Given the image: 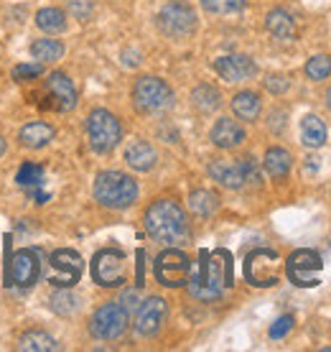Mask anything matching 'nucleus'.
<instances>
[{"mask_svg":"<svg viewBox=\"0 0 331 352\" xmlns=\"http://www.w3.org/2000/svg\"><path fill=\"white\" fill-rule=\"evenodd\" d=\"M232 286V263L227 250H204L201 253L199 273L189 278V291L194 299L199 301H217L222 291Z\"/></svg>","mask_w":331,"mask_h":352,"instance_id":"obj_1","label":"nucleus"},{"mask_svg":"<svg viewBox=\"0 0 331 352\" xmlns=\"http://www.w3.org/2000/svg\"><path fill=\"white\" fill-rule=\"evenodd\" d=\"M146 230L150 238L166 245H181L192 235L183 210L171 199H158L146 210Z\"/></svg>","mask_w":331,"mask_h":352,"instance_id":"obj_2","label":"nucleus"},{"mask_svg":"<svg viewBox=\"0 0 331 352\" xmlns=\"http://www.w3.org/2000/svg\"><path fill=\"white\" fill-rule=\"evenodd\" d=\"M95 199L110 210H128L138 199V184L122 171H102L95 179Z\"/></svg>","mask_w":331,"mask_h":352,"instance_id":"obj_3","label":"nucleus"},{"mask_svg":"<svg viewBox=\"0 0 331 352\" xmlns=\"http://www.w3.org/2000/svg\"><path fill=\"white\" fill-rule=\"evenodd\" d=\"M133 100L140 113H166L174 107V89L158 77H140L133 87Z\"/></svg>","mask_w":331,"mask_h":352,"instance_id":"obj_4","label":"nucleus"},{"mask_svg":"<svg viewBox=\"0 0 331 352\" xmlns=\"http://www.w3.org/2000/svg\"><path fill=\"white\" fill-rule=\"evenodd\" d=\"M87 138L97 153H110L122 138L120 120L110 110H92L87 118Z\"/></svg>","mask_w":331,"mask_h":352,"instance_id":"obj_5","label":"nucleus"},{"mask_svg":"<svg viewBox=\"0 0 331 352\" xmlns=\"http://www.w3.org/2000/svg\"><path fill=\"white\" fill-rule=\"evenodd\" d=\"M280 268H283L280 256L268 248H258L244 258V278H247V283L260 286V289L275 286L280 281Z\"/></svg>","mask_w":331,"mask_h":352,"instance_id":"obj_6","label":"nucleus"},{"mask_svg":"<svg viewBox=\"0 0 331 352\" xmlns=\"http://www.w3.org/2000/svg\"><path fill=\"white\" fill-rule=\"evenodd\" d=\"M209 174L214 182H219L227 189H242L247 184L260 182V171L253 159H235V161H214L209 166Z\"/></svg>","mask_w":331,"mask_h":352,"instance_id":"obj_7","label":"nucleus"},{"mask_svg":"<svg viewBox=\"0 0 331 352\" xmlns=\"http://www.w3.org/2000/svg\"><path fill=\"white\" fill-rule=\"evenodd\" d=\"M323 268L321 256L311 248H301L296 253H290L286 261V276L290 283H296L301 289H314L319 286V271Z\"/></svg>","mask_w":331,"mask_h":352,"instance_id":"obj_8","label":"nucleus"},{"mask_svg":"<svg viewBox=\"0 0 331 352\" xmlns=\"http://www.w3.org/2000/svg\"><path fill=\"white\" fill-rule=\"evenodd\" d=\"M153 271H156L158 283H163L168 289H179V286H186L189 278H192V261L181 250L168 248V250H163L156 258V268Z\"/></svg>","mask_w":331,"mask_h":352,"instance_id":"obj_9","label":"nucleus"},{"mask_svg":"<svg viewBox=\"0 0 331 352\" xmlns=\"http://www.w3.org/2000/svg\"><path fill=\"white\" fill-rule=\"evenodd\" d=\"M158 28L171 38H186L196 31V13L189 3L174 0L158 13Z\"/></svg>","mask_w":331,"mask_h":352,"instance_id":"obj_10","label":"nucleus"},{"mask_svg":"<svg viewBox=\"0 0 331 352\" xmlns=\"http://www.w3.org/2000/svg\"><path fill=\"white\" fill-rule=\"evenodd\" d=\"M125 329H128V311L122 309L120 301L102 304L89 322V332L97 340H117L125 335Z\"/></svg>","mask_w":331,"mask_h":352,"instance_id":"obj_11","label":"nucleus"},{"mask_svg":"<svg viewBox=\"0 0 331 352\" xmlns=\"http://www.w3.org/2000/svg\"><path fill=\"white\" fill-rule=\"evenodd\" d=\"M82 256L71 248H59L49 261V283L56 289H71L82 276Z\"/></svg>","mask_w":331,"mask_h":352,"instance_id":"obj_12","label":"nucleus"},{"mask_svg":"<svg viewBox=\"0 0 331 352\" xmlns=\"http://www.w3.org/2000/svg\"><path fill=\"white\" fill-rule=\"evenodd\" d=\"M38 276H41V258H38V253L31 250V248L16 250L8 263V271H5L8 286L13 283L18 289H34Z\"/></svg>","mask_w":331,"mask_h":352,"instance_id":"obj_13","label":"nucleus"},{"mask_svg":"<svg viewBox=\"0 0 331 352\" xmlns=\"http://www.w3.org/2000/svg\"><path fill=\"white\" fill-rule=\"evenodd\" d=\"M92 278L105 289L122 286L125 283V256H122V250H115V248L100 250L92 258Z\"/></svg>","mask_w":331,"mask_h":352,"instance_id":"obj_14","label":"nucleus"},{"mask_svg":"<svg viewBox=\"0 0 331 352\" xmlns=\"http://www.w3.org/2000/svg\"><path fill=\"white\" fill-rule=\"evenodd\" d=\"M166 317H168V304L161 296H148V299L138 304V317H135V329L138 335L150 337L156 335L158 329L166 324Z\"/></svg>","mask_w":331,"mask_h":352,"instance_id":"obj_15","label":"nucleus"},{"mask_svg":"<svg viewBox=\"0 0 331 352\" xmlns=\"http://www.w3.org/2000/svg\"><path fill=\"white\" fill-rule=\"evenodd\" d=\"M46 97L52 100L49 107L59 110V113H69L77 105V89L74 82L64 74V72H52L49 80H46Z\"/></svg>","mask_w":331,"mask_h":352,"instance_id":"obj_16","label":"nucleus"},{"mask_svg":"<svg viewBox=\"0 0 331 352\" xmlns=\"http://www.w3.org/2000/svg\"><path fill=\"white\" fill-rule=\"evenodd\" d=\"M214 69L225 82H244V80H253L258 74V67L250 56L244 54H229V56H219L214 62Z\"/></svg>","mask_w":331,"mask_h":352,"instance_id":"obj_17","label":"nucleus"},{"mask_svg":"<svg viewBox=\"0 0 331 352\" xmlns=\"http://www.w3.org/2000/svg\"><path fill=\"white\" fill-rule=\"evenodd\" d=\"M242 141H244L242 125L235 123L232 118H222L212 128V143L219 146V148H237Z\"/></svg>","mask_w":331,"mask_h":352,"instance_id":"obj_18","label":"nucleus"},{"mask_svg":"<svg viewBox=\"0 0 331 352\" xmlns=\"http://www.w3.org/2000/svg\"><path fill=\"white\" fill-rule=\"evenodd\" d=\"M125 161H128V166L135 168V171H150V168L156 166L158 156L150 143L135 141L125 148Z\"/></svg>","mask_w":331,"mask_h":352,"instance_id":"obj_19","label":"nucleus"},{"mask_svg":"<svg viewBox=\"0 0 331 352\" xmlns=\"http://www.w3.org/2000/svg\"><path fill=\"white\" fill-rule=\"evenodd\" d=\"M18 141L23 143L26 148H44L54 141V128L49 123H28L21 128Z\"/></svg>","mask_w":331,"mask_h":352,"instance_id":"obj_20","label":"nucleus"},{"mask_svg":"<svg viewBox=\"0 0 331 352\" xmlns=\"http://www.w3.org/2000/svg\"><path fill=\"white\" fill-rule=\"evenodd\" d=\"M326 138H329V131H326L321 118L306 115L304 120H301V141H304V146H308V148H321L323 143H326Z\"/></svg>","mask_w":331,"mask_h":352,"instance_id":"obj_21","label":"nucleus"},{"mask_svg":"<svg viewBox=\"0 0 331 352\" xmlns=\"http://www.w3.org/2000/svg\"><path fill=\"white\" fill-rule=\"evenodd\" d=\"M260 110H262V102L258 92L244 89V92H237V95L232 97V113H235L240 120H258Z\"/></svg>","mask_w":331,"mask_h":352,"instance_id":"obj_22","label":"nucleus"},{"mask_svg":"<svg viewBox=\"0 0 331 352\" xmlns=\"http://www.w3.org/2000/svg\"><path fill=\"white\" fill-rule=\"evenodd\" d=\"M265 26L275 38H293L296 36V23H293L290 13L283 8H273L265 18Z\"/></svg>","mask_w":331,"mask_h":352,"instance_id":"obj_23","label":"nucleus"},{"mask_svg":"<svg viewBox=\"0 0 331 352\" xmlns=\"http://www.w3.org/2000/svg\"><path fill=\"white\" fill-rule=\"evenodd\" d=\"M262 164H265V171H268L273 179H283V176L290 171V166H293V159H290V153H288L286 148L275 146V148H268Z\"/></svg>","mask_w":331,"mask_h":352,"instance_id":"obj_24","label":"nucleus"},{"mask_svg":"<svg viewBox=\"0 0 331 352\" xmlns=\"http://www.w3.org/2000/svg\"><path fill=\"white\" fill-rule=\"evenodd\" d=\"M219 207V197L209 189H196V192L189 194V210L196 214V217H209L214 214Z\"/></svg>","mask_w":331,"mask_h":352,"instance_id":"obj_25","label":"nucleus"},{"mask_svg":"<svg viewBox=\"0 0 331 352\" xmlns=\"http://www.w3.org/2000/svg\"><path fill=\"white\" fill-rule=\"evenodd\" d=\"M18 350L21 352H52V350H59V344L54 340L52 335H46L41 329H31L26 335L21 337V344H18Z\"/></svg>","mask_w":331,"mask_h":352,"instance_id":"obj_26","label":"nucleus"},{"mask_svg":"<svg viewBox=\"0 0 331 352\" xmlns=\"http://www.w3.org/2000/svg\"><path fill=\"white\" fill-rule=\"evenodd\" d=\"M36 26L46 34H61L67 28V16L59 8H41L36 13Z\"/></svg>","mask_w":331,"mask_h":352,"instance_id":"obj_27","label":"nucleus"},{"mask_svg":"<svg viewBox=\"0 0 331 352\" xmlns=\"http://www.w3.org/2000/svg\"><path fill=\"white\" fill-rule=\"evenodd\" d=\"M192 102L199 107L201 113H212V110H217L222 105V95H219V89H214L212 85H199V87L192 92Z\"/></svg>","mask_w":331,"mask_h":352,"instance_id":"obj_28","label":"nucleus"},{"mask_svg":"<svg viewBox=\"0 0 331 352\" xmlns=\"http://www.w3.org/2000/svg\"><path fill=\"white\" fill-rule=\"evenodd\" d=\"M31 54L38 62H56L64 56V46L56 41V38H38L31 44Z\"/></svg>","mask_w":331,"mask_h":352,"instance_id":"obj_29","label":"nucleus"},{"mask_svg":"<svg viewBox=\"0 0 331 352\" xmlns=\"http://www.w3.org/2000/svg\"><path fill=\"white\" fill-rule=\"evenodd\" d=\"M16 182L21 186H26V189L41 186L44 184V166H38V164H23L21 171L16 174Z\"/></svg>","mask_w":331,"mask_h":352,"instance_id":"obj_30","label":"nucleus"},{"mask_svg":"<svg viewBox=\"0 0 331 352\" xmlns=\"http://www.w3.org/2000/svg\"><path fill=\"white\" fill-rule=\"evenodd\" d=\"M306 74H308L311 80H316V82L326 80V77L331 74V59L326 56V54L311 56V59H308V64H306Z\"/></svg>","mask_w":331,"mask_h":352,"instance_id":"obj_31","label":"nucleus"},{"mask_svg":"<svg viewBox=\"0 0 331 352\" xmlns=\"http://www.w3.org/2000/svg\"><path fill=\"white\" fill-rule=\"evenodd\" d=\"M201 6L209 10V13L229 16V13H240L244 8V0H201Z\"/></svg>","mask_w":331,"mask_h":352,"instance_id":"obj_32","label":"nucleus"},{"mask_svg":"<svg viewBox=\"0 0 331 352\" xmlns=\"http://www.w3.org/2000/svg\"><path fill=\"white\" fill-rule=\"evenodd\" d=\"M52 309L61 317H69L77 311V299H74V294L69 291H59V294H54L52 296Z\"/></svg>","mask_w":331,"mask_h":352,"instance_id":"obj_33","label":"nucleus"},{"mask_svg":"<svg viewBox=\"0 0 331 352\" xmlns=\"http://www.w3.org/2000/svg\"><path fill=\"white\" fill-rule=\"evenodd\" d=\"M44 72V62H36V64H18L16 69H13V77L18 82H26V80H34Z\"/></svg>","mask_w":331,"mask_h":352,"instance_id":"obj_34","label":"nucleus"},{"mask_svg":"<svg viewBox=\"0 0 331 352\" xmlns=\"http://www.w3.org/2000/svg\"><path fill=\"white\" fill-rule=\"evenodd\" d=\"M290 329H293V317H290V314H286V317H280L278 322L271 327V337H273V340H280V337H286Z\"/></svg>","mask_w":331,"mask_h":352,"instance_id":"obj_35","label":"nucleus"},{"mask_svg":"<svg viewBox=\"0 0 331 352\" xmlns=\"http://www.w3.org/2000/svg\"><path fill=\"white\" fill-rule=\"evenodd\" d=\"M69 8L79 21H84V18H89V13H92V3H89V0H69Z\"/></svg>","mask_w":331,"mask_h":352,"instance_id":"obj_36","label":"nucleus"},{"mask_svg":"<svg viewBox=\"0 0 331 352\" xmlns=\"http://www.w3.org/2000/svg\"><path fill=\"white\" fill-rule=\"evenodd\" d=\"M265 87L271 89L273 95H283V92L288 89V80L283 77V74H273V77L265 80Z\"/></svg>","mask_w":331,"mask_h":352,"instance_id":"obj_37","label":"nucleus"},{"mask_svg":"<svg viewBox=\"0 0 331 352\" xmlns=\"http://www.w3.org/2000/svg\"><path fill=\"white\" fill-rule=\"evenodd\" d=\"M120 304H122V309H125V311H128V314H130L133 309H138V291H125V294H122V299H120Z\"/></svg>","mask_w":331,"mask_h":352,"instance_id":"obj_38","label":"nucleus"},{"mask_svg":"<svg viewBox=\"0 0 331 352\" xmlns=\"http://www.w3.org/2000/svg\"><path fill=\"white\" fill-rule=\"evenodd\" d=\"M5 153V141H3V135H0V156Z\"/></svg>","mask_w":331,"mask_h":352,"instance_id":"obj_39","label":"nucleus"},{"mask_svg":"<svg viewBox=\"0 0 331 352\" xmlns=\"http://www.w3.org/2000/svg\"><path fill=\"white\" fill-rule=\"evenodd\" d=\"M326 105H329V110H331V87H329V92H326Z\"/></svg>","mask_w":331,"mask_h":352,"instance_id":"obj_40","label":"nucleus"}]
</instances>
